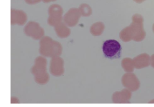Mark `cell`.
<instances>
[{
	"label": "cell",
	"mask_w": 154,
	"mask_h": 107,
	"mask_svg": "<svg viewBox=\"0 0 154 107\" xmlns=\"http://www.w3.org/2000/svg\"><path fill=\"white\" fill-rule=\"evenodd\" d=\"M102 50L106 57L111 60L117 59L122 54V46L117 40L109 39L104 42Z\"/></svg>",
	"instance_id": "6da1fadb"
}]
</instances>
